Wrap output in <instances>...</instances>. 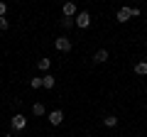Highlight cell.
<instances>
[{"mask_svg": "<svg viewBox=\"0 0 147 137\" xmlns=\"http://www.w3.org/2000/svg\"><path fill=\"white\" fill-rule=\"evenodd\" d=\"M54 47H57L59 52H71V49H74V42H71L69 37H57V39H54Z\"/></svg>", "mask_w": 147, "mask_h": 137, "instance_id": "cell-1", "label": "cell"}, {"mask_svg": "<svg viewBox=\"0 0 147 137\" xmlns=\"http://www.w3.org/2000/svg\"><path fill=\"white\" fill-rule=\"evenodd\" d=\"M10 125H12V130H15V132H20V130H25V127H27V118L17 113V115L10 120Z\"/></svg>", "mask_w": 147, "mask_h": 137, "instance_id": "cell-2", "label": "cell"}, {"mask_svg": "<svg viewBox=\"0 0 147 137\" xmlns=\"http://www.w3.org/2000/svg\"><path fill=\"white\" fill-rule=\"evenodd\" d=\"M74 22H76V27H81V30H86V27H91V15H88V12H79Z\"/></svg>", "mask_w": 147, "mask_h": 137, "instance_id": "cell-3", "label": "cell"}, {"mask_svg": "<svg viewBox=\"0 0 147 137\" xmlns=\"http://www.w3.org/2000/svg\"><path fill=\"white\" fill-rule=\"evenodd\" d=\"M115 20H118V22L132 20V7H120V10H118V15H115Z\"/></svg>", "mask_w": 147, "mask_h": 137, "instance_id": "cell-4", "label": "cell"}, {"mask_svg": "<svg viewBox=\"0 0 147 137\" xmlns=\"http://www.w3.org/2000/svg\"><path fill=\"white\" fill-rule=\"evenodd\" d=\"M47 120L52 122V125H61V122H64V110H52Z\"/></svg>", "mask_w": 147, "mask_h": 137, "instance_id": "cell-5", "label": "cell"}, {"mask_svg": "<svg viewBox=\"0 0 147 137\" xmlns=\"http://www.w3.org/2000/svg\"><path fill=\"white\" fill-rule=\"evenodd\" d=\"M64 17H74V15H79V7H76V3H64Z\"/></svg>", "mask_w": 147, "mask_h": 137, "instance_id": "cell-6", "label": "cell"}, {"mask_svg": "<svg viewBox=\"0 0 147 137\" xmlns=\"http://www.w3.org/2000/svg\"><path fill=\"white\" fill-rule=\"evenodd\" d=\"M93 61L96 64H105L108 61V49H98V52L93 54Z\"/></svg>", "mask_w": 147, "mask_h": 137, "instance_id": "cell-7", "label": "cell"}, {"mask_svg": "<svg viewBox=\"0 0 147 137\" xmlns=\"http://www.w3.org/2000/svg\"><path fill=\"white\" fill-rule=\"evenodd\" d=\"M42 88H47V91H52V88H54V76H52V74L42 76Z\"/></svg>", "mask_w": 147, "mask_h": 137, "instance_id": "cell-8", "label": "cell"}, {"mask_svg": "<svg viewBox=\"0 0 147 137\" xmlns=\"http://www.w3.org/2000/svg\"><path fill=\"white\" fill-rule=\"evenodd\" d=\"M135 74L137 76H147V61H137L135 64Z\"/></svg>", "mask_w": 147, "mask_h": 137, "instance_id": "cell-9", "label": "cell"}, {"mask_svg": "<svg viewBox=\"0 0 147 137\" xmlns=\"http://www.w3.org/2000/svg\"><path fill=\"white\" fill-rule=\"evenodd\" d=\"M44 113H47V110H44V105H42V103H32V115H37V118H39V115H44Z\"/></svg>", "mask_w": 147, "mask_h": 137, "instance_id": "cell-10", "label": "cell"}, {"mask_svg": "<svg viewBox=\"0 0 147 137\" xmlns=\"http://www.w3.org/2000/svg\"><path fill=\"white\" fill-rule=\"evenodd\" d=\"M103 125H105V127H115V125H118V118H115V115H105V118H103Z\"/></svg>", "mask_w": 147, "mask_h": 137, "instance_id": "cell-11", "label": "cell"}, {"mask_svg": "<svg viewBox=\"0 0 147 137\" xmlns=\"http://www.w3.org/2000/svg\"><path fill=\"white\" fill-rule=\"evenodd\" d=\"M37 66L42 68V71H47V68L52 66V59H47V56H44V59H39V61H37Z\"/></svg>", "mask_w": 147, "mask_h": 137, "instance_id": "cell-12", "label": "cell"}, {"mask_svg": "<svg viewBox=\"0 0 147 137\" xmlns=\"http://www.w3.org/2000/svg\"><path fill=\"white\" fill-rule=\"evenodd\" d=\"M74 25H76V22H74V17H64V20H61V27H64V30H71Z\"/></svg>", "mask_w": 147, "mask_h": 137, "instance_id": "cell-13", "label": "cell"}, {"mask_svg": "<svg viewBox=\"0 0 147 137\" xmlns=\"http://www.w3.org/2000/svg\"><path fill=\"white\" fill-rule=\"evenodd\" d=\"M30 86H32L34 91H37V88H42V79H32V81H30Z\"/></svg>", "mask_w": 147, "mask_h": 137, "instance_id": "cell-14", "label": "cell"}, {"mask_svg": "<svg viewBox=\"0 0 147 137\" xmlns=\"http://www.w3.org/2000/svg\"><path fill=\"white\" fill-rule=\"evenodd\" d=\"M7 25H10V22H7V17H0V30H7Z\"/></svg>", "mask_w": 147, "mask_h": 137, "instance_id": "cell-15", "label": "cell"}, {"mask_svg": "<svg viewBox=\"0 0 147 137\" xmlns=\"http://www.w3.org/2000/svg\"><path fill=\"white\" fill-rule=\"evenodd\" d=\"M5 12H7V5H5V3H0V17H5Z\"/></svg>", "mask_w": 147, "mask_h": 137, "instance_id": "cell-16", "label": "cell"}]
</instances>
